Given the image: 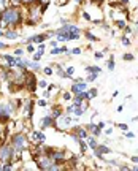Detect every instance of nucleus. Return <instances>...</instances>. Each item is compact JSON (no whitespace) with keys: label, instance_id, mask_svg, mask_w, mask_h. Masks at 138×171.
Returning a JSON list of instances; mask_svg holds the SVG:
<instances>
[{"label":"nucleus","instance_id":"9d476101","mask_svg":"<svg viewBox=\"0 0 138 171\" xmlns=\"http://www.w3.org/2000/svg\"><path fill=\"white\" fill-rule=\"evenodd\" d=\"M48 125H54V117L52 116H48L43 119V127H48Z\"/></svg>","mask_w":138,"mask_h":171},{"label":"nucleus","instance_id":"aec40b11","mask_svg":"<svg viewBox=\"0 0 138 171\" xmlns=\"http://www.w3.org/2000/svg\"><path fill=\"white\" fill-rule=\"evenodd\" d=\"M95 78H97V73H92L90 76H87V81L92 82V81H95Z\"/></svg>","mask_w":138,"mask_h":171},{"label":"nucleus","instance_id":"4468645a","mask_svg":"<svg viewBox=\"0 0 138 171\" xmlns=\"http://www.w3.org/2000/svg\"><path fill=\"white\" fill-rule=\"evenodd\" d=\"M75 130H76V133H78L81 138H87V132H86V130H83V128H75Z\"/></svg>","mask_w":138,"mask_h":171},{"label":"nucleus","instance_id":"f3484780","mask_svg":"<svg viewBox=\"0 0 138 171\" xmlns=\"http://www.w3.org/2000/svg\"><path fill=\"white\" fill-rule=\"evenodd\" d=\"M41 54H43V51H41V49H38V52H37V54H33V60H37V62H38V60L41 59Z\"/></svg>","mask_w":138,"mask_h":171},{"label":"nucleus","instance_id":"6ab92c4d","mask_svg":"<svg viewBox=\"0 0 138 171\" xmlns=\"http://www.w3.org/2000/svg\"><path fill=\"white\" fill-rule=\"evenodd\" d=\"M5 36H6V38H16V36H18V33H16V32H6Z\"/></svg>","mask_w":138,"mask_h":171},{"label":"nucleus","instance_id":"72a5a7b5","mask_svg":"<svg viewBox=\"0 0 138 171\" xmlns=\"http://www.w3.org/2000/svg\"><path fill=\"white\" fill-rule=\"evenodd\" d=\"M14 54H16V56H18V57H21V56H22V51H21V49H18V51H16V52H14Z\"/></svg>","mask_w":138,"mask_h":171},{"label":"nucleus","instance_id":"4be33fe9","mask_svg":"<svg viewBox=\"0 0 138 171\" xmlns=\"http://www.w3.org/2000/svg\"><path fill=\"white\" fill-rule=\"evenodd\" d=\"M124 60H133V56L132 54H124Z\"/></svg>","mask_w":138,"mask_h":171},{"label":"nucleus","instance_id":"c9c22d12","mask_svg":"<svg viewBox=\"0 0 138 171\" xmlns=\"http://www.w3.org/2000/svg\"><path fill=\"white\" fill-rule=\"evenodd\" d=\"M83 16H84V19H87V21H89V19H90V16L87 14V13H83Z\"/></svg>","mask_w":138,"mask_h":171},{"label":"nucleus","instance_id":"423d86ee","mask_svg":"<svg viewBox=\"0 0 138 171\" xmlns=\"http://www.w3.org/2000/svg\"><path fill=\"white\" fill-rule=\"evenodd\" d=\"M110 152H111V149L106 146H97V149H95V155L99 159H102V154H110Z\"/></svg>","mask_w":138,"mask_h":171},{"label":"nucleus","instance_id":"f704fd0d","mask_svg":"<svg viewBox=\"0 0 138 171\" xmlns=\"http://www.w3.org/2000/svg\"><path fill=\"white\" fill-rule=\"evenodd\" d=\"M27 51H29V52H33V46H32V45L27 46Z\"/></svg>","mask_w":138,"mask_h":171},{"label":"nucleus","instance_id":"7c9ffc66","mask_svg":"<svg viewBox=\"0 0 138 171\" xmlns=\"http://www.w3.org/2000/svg\"><path fill=\"white\" fill-rule=\"evenodd\" d=\"M102 57H103L102 52H95V59H102Z\"/></svg>","mask_w":138,"mask_h":171},{"label":"nucleus","instance_id":"0eeeda50","mask_svg":"<svg viewBox=\"0 0 138 171\" xmlns=\"http://www.w3.org/2000/svg\"><path fill=\"white\" fill-rule=\"evenodd\" d=\"M84 89H86V84H84V82H76V84H73V87H72V90H73V93H75V95L84 92Z\"/></svg>","mask_w":138,"mask_h":171},{"label":"nucleus","instance_id":"c03bdc74","mask_svg":"<svg viewBox=\"0 0 138 171\" xmlns=\"http://www.w3.org/2000/svg\"><path fill=\"white\" fill-rule=\"evenodd\" d=\"M76 2H78V3H81V2H83V0H76Z\"/></svg>","mask_w":138,"mask_h":171},{"label":"nucleus","instance_id":"a18cd8bd","mask_svg":"<svg viewBox=\"0 0 138 171\" xmlns=\"http://www.w3.org/2000/svg\"><path fill=\"white\" fill-rule=\"evenodd\" d=\"M137 25H138V21H137Z\"/></svg>","mask_w":138,"mask_h":171},{"label":"nucleus","instance_id":"6e6552de","mask_svg":"<svg viewBox=\"0 0 138 171\" xmlns=\"http://www.w3.org/2000/svg\"><path fill=\"white\" fill-rule=\"evenodd\" d=\"M48 38V33H41V35H35V36H32V38H29V43H43L45 40Z\"/></svg>","mask_w":138,"mask_h":171},{"label":"nucleus","instance_id":"f8f14e48","mask_svg":"<svg viewBox=\"0 0 138 171\" xmlns=\"http://www.w3.org/2000/svg\"><path fill=\"white\" fill-rule=\"evenodd\" d=\"M87 128H89V130H90V132H92L95 136L100 133V127H99V125H92V124H89V127H87Z\"/></svg>","mask_w":138,"mask_h":171},{"label":"nucleus","instance_id":"c756f323","mask_svg":"<svg viewBox=\"0 0 138 171\" xmlns=\"http://www.w3.org/2000/svg\"><path fill=\"white\" fill-rule=\"evenodd\" d=\"M72 52H73V54H75V56H76V54H79V52H81V49H79V48H76V49H73Z\"/></svg>","mask_w":138,"mask_h":171},{"label":"nucleus","instance_id":"2f4dec72","mask_svg":"<svg viewBox=\"0 0 138 171\" xmlns=\"http://www.w3.org/2000/svg\"><path fill=\"white\" fill-rule=\"evenodd\" d=\"M117 25H119V27H124V25H126V22H124V21H117Z\"/></svg>","mask_w":138,"mask_h":171},{"label":"nucleus","instance_id":"7ed1b4c3","mask_svg":"<svg viewBox=\"0 0 138 171\" xmlns=\"http://www.w3.org/2000/svg\"><path fill=\"white\" fill-rule=\"evenodd\" d=\"M13 155H14V147L10 146V144H3L0 147V160L6 163H11L13 165Z\"/></svg>","mask_w":138,"mask_h":171},{"label":"nucleus","instance_id":"ea45409f","mask_svg":"<svg viewBox=\"0 0 138 171\" xmlns=\"http://www.w3.org/2000/svg\"><path fill=\"white\" fill-rule=\"evenodd\" d=\"M122 3H124V5H127V3H129V0H122Z\"/></svg>","mask_w":138,"mask_h":171},{"label":"nucleus","instance_id":"1a4fd4ad","mask_svg":"<svg viewBox=\"0 0 138 171\" xmlns=\"http://www.w3.org/2000/svg\"><path fill=\"white\" fill-rule=\"evenodd\" d=\"M32 106H33L32 102H26V105H24V114L27 117H32Z\"/></svg>","mask_w":138,"mask_h":171},{"label":"nucleus","instance_id":"ddd939ff","mask_svg":"<svg viewBox=\"0 0 138 171\" xmlns=\"http://www.w3.org/2000/svg\"><path fill=\"white\" fill-rule=\"evenodd\" d=\"M33 138H35V139H38L40 143H43V141H45V135H43L41 132H33Z\"/></svg>","mask_w":138,"mask_h":171},{"label":"nucleus","instance_id":"2eb2a0df","mask_svg":"<svg viewBox=\"0 0 138 171\" xmlns=\"http://www.w3.org/2000/svg\"><path fill=\"white\" fill-rule=\"evenodd\" d=\"M86 71H90V73H100V68H99V67H86Z\"/></svg>","mask_w":138,"mask_h":171},{"label":"nucleus","instance_id":"39448f33","mask_svg":"<svg viewBox=\"0 0 138 171\" xmlns=\"http://www.w3.org/2000/svg\"><path fill=\"white\" fill-rule=\"evenodd\" d=\"M24 75H26V87L30 90V92H33L35 90V76L32 75V73H27V71H24Z\"/></svg>","mask_w":138,"mask_h":171},{"label":"nucleus","instance_id":"20e7f679","mask_svg":"<svg viewBox=\"0 0 138 171\" xmlns=\"http://www.w3.org/2000/svg\"><path fill=\"white\" fill-rule=\"evenodd\" d=\"M11 146L14 147V150L21 152V150H24L26 147H27V138H26L22 133H16L11 138Z\"/></svg>","mask_w":138,"mask_h":171},{"label":"nucleus","instance_id":"f03ea898","mask_svg":"<svg viewBox=\"0 0 138 171\" xmlns=\"http://www.w3.org/2000/svg\"><path fill=\"white\" fill-rule=\"evenodd\" d=\"M35 163H37V166H38V170H49L54 165V162H52V159L49 157V154H40V155H37Z\"/></svg>","mask_w":138,"mask_h":171},{"label":"nucleus","instance_id":"a878e982","mask_svg":"<svg viewBox=\"0 0 138 171\" xmlns=\"http://www.w3.org/2000/svg\"><path fill=\"white\" fill-rule=\"evenodd\" d=\"M89 92H90V93H89V97H90V98H92V97H95V95H97V90H95V89L89 90Z\"/></svg>","mask_w":138,"mask_h":171},{"label":"nucleus","instance_id":"dca6fc26","mask_svg":"<svg viewBox=\"0 0 138 171\" xmlns=\"http://www.w3.org/2000/svg\"><path fill=\"white\" fill-rule=\"evenodd\" d=\"M29 67H32V68H33V70H37V71L40 70V63L37 62V60H35V62H32V63L29 62Z\"/></svg>","mask_w":138,"mask_h":171},{"label":"nucleus","instance_id":"393cba45","mask_svg":"<svg viewBox=\"0 0 138 171\" xmlns=\"http://www.w3.org/2000/svg\"><path fill=\"white\" fill-rule=\"evenodd\" d=\"M119 128H122L124 132H126V130H129V125H126V124H119Z\"/></svg>","mask_w":138,"mask_h":171},{"label":"nucleus","instance_id":"a211bd4d","mask_svg":"<svg viewBox=\"0 0 138 171\" xmlns=\"http://www.w3.org/2000/svg\"><path fill=\"white\" fill-rule=\"evenodd\" d=\"M89 146L92 147V149H97V141L94 138H89Z\"/></svg>","mask_w":138,"mask_h":171},{"label":"nucleus","instance_id":"9b49d317","mask_svg":"<svg viewBox=\"0 0 138 171\" xmlns=\"http://www.w3.org/2000/svg\"><path fill=\"white\" fill-rule=\"evenodd\" d=\"M10 0H0V13H3L6 8H10Z\"/></svg>","mask_w":138,"mask_h":171},{"label":"nucleus","instance_id":"bb28decb","mask_svg":"<svg viewBox=\"0 0 138 171\" xmlns=\"http://www.w3.org/2000/svg\"><path fill=\"white\" fill-rule=\"evenodd\" d=\"M67 75H73V67H68V68H67Z\"/></svg>","mask_w":138,"mask_h":171},{"label":"nucleus","instance_id":"412c9836","mask_svg":"<svg viewBox=\"0 0 138 171\" xmlns=\"http://www.w3.org/2000/svg\"><path fill=\"white\" fill-rule=\"evenodd\" d=\"M86 36H87L89 40H92V41H97V38H95V36H94L90 32H86Z\"/></svg>","mask_w":138,"mask_h":171},{"label":"nucleus","instance_id":"e433bc0d","mask_svg":"<svg viewBox=\"0 0 138 171\" xmlns=\"http://www.w3.org/2000/svg\"><path fill=\"white\" fill-rule=\"evenodd\" d=\"M63 100H70V93H63Z\"/></svg>","mask_w":138,"mask_h":171},{"label":"nucleus","instance_id":"473e14b6","mask_svg":"<svg viewBox=\"0 0 138 171\" xmlns=\"http://www.w3.org/2000/svg\"><path fill=\"white\" fill-rule=\"evenodd\" d=\"M45 73H46V75H51L52 70H51V68H45Z\"/></svg>","mask_w":138,"mask_h":171},{"label":"nucleus","instance_id":"79ce46f5","mask_svg":"<svg viewBox=\"0 0 138 171\" xmlns=\"http://www.w3.org/2000/svg\"><path fill=\"white\" fill-rule=\"evenodd\" d=\"M92 2H102V0H92Z\"/></svg>","mask_w":138,"mask_h":171},{"label":"nucleus","instance_id":"5701e85b","mask_svg":"<svg viewBox=\"0 0 138 171\" xmlns=\"http://www.w3.org/2000/svg\"><path fill=\"white\" fill-rule=\"evenodd\" d=\"M108 68H110V70H114V60H113V59L108 62Z\"/></svg>","mask_w":138,"mask_h":171},{"label":"nucleus","instance_id":"37998d69","mask_svg":"<svg viewBox=\"0 0 138 171\" xmlns=\"http://www.w3.org/2000/svg\"><path fill=\"white\" fill-rule=\"evenodd\" d=\"M2 35H3V32H2V30H0V36H2Z\"/></svg>","mask_w":138,"mask_h":171},{"label":"nucleus","instance_id":"f257e3e1","mask_svg":"<svg viewBox=\"0 0 138 171\" xmlns=\"http://www.w3.org/2000/svg\"><path fill=\"white\" fill-rule=\"evenodd\" d=\"M22 16H21V10L18 6H11V8H6L3 13H0V29L6 27V25H14L21 24Z\"/></svg>","mask_w":138,"mask_h":171},{"label":"nucleus","instance_id":"58836bf2","mask_svg":"<svg viewBox=\"0 0 138 171\" xmlns=\"http://www.w3.org/2000/svg\"><path fill=\"white\" fill-rule=\"evenodd\" d=\"M132 160L133 162H138V157H132Z\"/></svg>","mask_w":138,"mask_h":171},{"label":"nucleus","instance_id":"cd10ccee","mask_svg":"<svg viewBox=\"0 0 138 171\" xmlns=\"http://www.w3.org/2000/svg\"><path fill=\"white\" fill-rule=\"evenodd\" d=\"M122 43H124V45H126V46H129V45H130L129 38H126V36H124V38H122Z\"/></svg>","mask_w":138,"mask_h":171},{"label":"nucleus","instance_id":"b1692460","mask_svg":"<svg viewBox=\"0 0 138 171\" xmlns=\"http://www.w3.org/2000/svg\"><path fill=\"white\" fill-rule=\"evenodd\" d=\"M40 5H49V0H37Z\"/></svg>","mask_w":138,"mask_h":171},{"label":"nucleus","instance_id":"4c0bfd02","mask_svg":"<svg viewBox=\"0 0 138 171\" xmlns=\"http://www.w3.org/2000/svg\"><path fill=\"white\" fill-rule=\"evenodd\" d=\"M40 87H46V81H40Z\"/></svg>","mask_w":138,"mask_h":171},{"label":"nucleus","instance_id":"c85d7f7f","mask_svg":"<svg viewBox=\"0 0 138 171\" xmlns=\"http://www.w3.org/2000/svg\"><path fill=\"white\" fill-rule=\"evenodd\" d=\"M38 106H41V108H45V106H46V102H45V100H40V102H38Z\"/></svg>","mask_w":138,"mask_h":171},{"label":"nucleus","instance_id":"a19ab883","mask_svg":"<svg viewBox=\"0 0 138 171\" xmlns=\"http://www.w3.org/2000/svg\"><path fill=\"white\" fill-rule=\"evenodd\" d=\"M3 48H5V45H2V43H0V49H3Z\"/></svg>","mask_w":138,"mask_h":171}]
</instances>
